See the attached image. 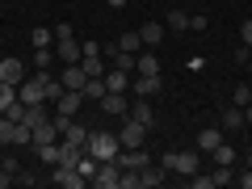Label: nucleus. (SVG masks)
Listing matches in <instances>:
<instances>
[{
  "label": "nucleus",
  "instance_id": "f257e3e1",
  "mask_svg": "<svg viewBox=\"0 0 252 189\" xmlns=\"http://www.w3.org/2000/svg\"><path fill=\"white\" fill-rule=\"evenodd\" d=\"M84 152H89L93 160H118V152H122V139L109 135V130H89V143H84Z\"/></svg>",
  "mask_w": 252,
  "mask_h": 189
},
{
  "label": "nucleus",
  "instance_id": "f03ea898",
  "mask_svg": "<svg viewBox=\"0 0 252 189\" xmlns=\"http://www.w3.org/2000/svg\"><path fill=\"white\" fill-rule=\"evenodd\" d=\"M160 164H164L168 172H181V177H193V172L202 168V160H198V147H193V152H168Z\"/></svg>",
  "mask_w": 252,
  "mask_h": 189
},
{
  "label": "nucleus",
  "instance_id": "7ed1b4c3",
  "mask_svg": "<svg viewBox=\"0 0 252 189\" xmlns=\"http://www.w3.org/2000/svg\"><path fill=\"white\" fill-rule=\"evenodd\" d=\"M118 181H122V164H118V160H101V164H97V177H93L89 185H97V189H118Z\"/></svg>",
  "mask_w": 252,
  "mask_h": 189
},
{
  "label": "nucleus",
  "instance_id": "20e7f679",
  "mask_svg": "<svg viewBox=\"0 0 252 189\" xmlns=\"http://www.w3.org/2000/svg\"><path fill=\"white\" fill-rule=\"evenodd\" d=\"M118 139H122V147H143V143H147V126L135 122V118H122V130H118Z\"/></svg>",
  "mask_w": 252,
  "mask_h": 189
},
{
  "label": "nucleus",
  "instance_id": "39448f33",
  "mask_svg": "<svg viewBox=\"0 0 252 189\" xmlns=\"http://www.w3.org/2000/svg\"><path fill=\"white\" fill-rule=\"evenodd\" d=\"M26 76H30V72H26V63H21L17 55H4V59H0V80H4V84H13V89H17Z\"/></svg>",
  "mask_w": 252,
  "mask_h": 189
},
{
  "label": "nucleus",
  "instance_id": "423d86ee",
  "mask_svg": "<svg viewBox=\"0 0 252 189\" xmlns=\"http://www.w3.org/2000/svg\"><path fill=\"white\" fill-rule=\"evenodd\" d=\"M17 101H26V105H42V101H46L42 80H38V76H26V80L17 84Z\"/></svg>",
  "mask_w": 252,
  "mask_h": 189
},
{
  "label": "nucleus",
  "instance_id": "0eeeda50",
  "mask_svg": "<svg viewBox=\"0 0 252 189\" xmlns=\"http://www.w3.org/2000/svg\"><path fill=\"white\" fill-rule=\"evenodd\" d=\"M55 185H63V189H84L89 181H84L80 168H72V164H55Z\"/></svg>",
  "mask_w": 252,
  "mask_h": 189
},
{
  "label": "nucleus",
  "instance_id": "6e6552de",
  "mask_svg": "<svg viewBox=\"0 0 252 189\" xmlns=\"http://www.w3.org/2000/svg\"><path fill=\"white\" fill-rule=\"evenodd\" d=\"M59 80H63V89H76V93H84V84H89V76H84V67H80V63H63Z\"/></svg>",
  "mask_w": 252,
  "mask_h": 189
},
{
  "label": "nucleus",
  "instance_id": "1a4fd4ad",
  "mask_svg": "<svg viewBox=\"0 0 252 189\" xmlns=\"http://www.w3.org/2000/svg\"><path fill=\"white\" fill-rule=\"evenodd\" d=\"M126 118H135V122H143L147 130L156 126V109L147 105V97H135V101H130V109H126Z\"/></svg>",
  "mask_w": 252,
  "mask_h": 189
},
{
  "label": "nucleus",
  "instance_id": "9d476101",
  "mask_svg": "<svg viewBox=\"0 0 252 189\" xmlns=\"http://www.w3.org/2000/svg\"><path fill=\"white\" fill-rule=\"evenodd\" d=\"M55 105H59V114H63V118H76V114H80V105H84V93L63 89V97L55 101Z\"/></svg>",
  "mask_w": 252,
  "mask_h": 189
},
{
  "label": "nucleus",
  "instance_id": "9b49d317",
  "mask_svg": "<svg viewBox=\"0 0 252 189\" xmlns=\"http://www.w3.org/2000/svg\"><path fill=\"white\" fill-rule=\"evenodd\" d=\"M164 177H168V168H164V164H147V168H139V189L164 185Z\"/></svg>",
  "mask_w": 252,
  "mask_h": 189
},
{
  "label": "nucleus",
  "instance_id": "f8f14e48",
  "mask_svg": "<svg viewBox=\"0 0 252 189\" xmlns=\"http://www.w3.org/2000/svg\"><path fill=\"white\" fill-rule=\"evenodd\" d=\"M193 143H198V152H215L219 143H223V130H219V126H206V130H198V139H193Z\"/></svg>",
  "mask_w": 252,
  "mask_h": 189
},
{
  "label": "nucleus",
  "instance_id": "ddd939ff",
  "mask_svg": "<svg viewBox=\"0 0 252 189\" xmlns=\"http://www.w3.org/2000/svg\"><path fill=\"white\" fill-rule=\"evenodd\" d=\"M135 76H160V55H152V51L135 55Z\"/></svg>",
  "mask_w": 252,
  "mask_h": 189
},
{
  "label": "nucleus",
  "instance_id": "4468645a",
  "mask_svg": "<svg viewBox=\"0 0 252 189\" xmlns=\"http://www.w3.org/2000/svg\"><path fill=\"white\" fill-rule=\"evenodd\" d=\"M126 93H105L101 97V114H118V118H126Z\"/></svg>",
  "mask_w": 252,
  "mask_h": 189
},
{
  "label": "nucleus",
  "instance_id": "2eb2a0df",
  "mask_svg": "<svg viewBox=\"0 0 252 189\" xmlns=\"http://www.w3.org/2000/svg\"><path fill=\"white\" fill-rule=\"evenodd\" d=\"M130 89H135V97H152V93L164 89L160 76H139V80H130Z\"/></svg>",
  "mask_w": 252,
  "mask_h": 189
},
{
  "label": "nucleus",
  "instance_id": "dca6fc26",
  "mask_svg": "<svg viewBox=\"0 0 252 189\" xmlns=\"http://www.w3.org/2000/svg\"><path fill=\"white\" fill-rule=\"evenodd\" d=\"M59 59L63 63H80L84 59V46L76 42V38H63V42H59Z\"/></svg>",
  "mask_w": 252,
  "mask_h": 189
},
{
  "label": "nucleus",
  "instance_id": "f3484780",
  "mask_svg": "<svg viewBox=\"0 0 252 189\" xmlns=\"http://www.w3.org/2000/svg\"><path fill=\"white\" fill-rule=\"evenodd\" d=\"M139 38H143V46H160V42H164V30H160V21H147V26L139 30Z\"/></svg>",
  "mask_w": 252,
  "mask_h": 189
},
{
  "label": "nucleus",
  "instance_id": "a211bd4d",
  "mask_svg": "<svg viewBox=\"0 0 252 189\" xmlns=\"http://www.w3.org/2000/svg\"><path fill=\"white\" fill-rule=\"evenodd\" d=\"M164 26H168L172 34H181V30H189V13H185V9H168V17H164Z\"/></svg>",
  "mask_w": 252,
  "mask_h": 189
},
{
  "label": "nucleus",
  "instance_id": "6ab92c4d",
  "mask_svg": "<svg viewBox=\"0 0 252 189\" xmlns=\"http://www.w3.org/2000/svg\"><path fill=\"white\" fill-rule=\"evenodd\" d=\"M63 143H80V147H84V143H89V130L72 118V122H67V130H63Z\"/></svg>",
  "mask_w": 252,
  "mask_h": 189
},
{
  "label": "nucleus",
  "instance_id": "aec40b11",
  "mask_svg": "<svg viewBox=\"0 0 252 189\" xmlns=\"http://www.w3.org/2000/svg\"><path fill=\"white\" fill-rule=\"evenodd\" d=\"M126 76H130V72H118V67H109V72H105V89H109V93H126V84H130Z\"/></svg>",
  "mask_w": 252,
  "mask_h": 189
},
{
  "label": "nucleus",
  "instance_id": "412c9836",
  "mask_svg": "<svg viewBox=\"0 0 252 189\" xmlns=\"http://www.w3.org/2000/svg\"><path fill=\"white\" fill-rule=\"evenodd\" d=\"M105 76H93V80L89 84H84V101H101V97H105Z\"/></svg>",
  "mask_w": 252,
  "mask_h": 189
},
{
  "label": "nucleus",
  "instance_id": "4be33fe9",
  "mask_svg": "<svg viewBox=\"0 0 252 189\" xmlns=\"http://www.w3.org/2000/svg\"><path fill=\"white\" fill-rule=\"evenodd\" d=\"M46 118H51V109H46V101H42V105H26V118H21V122H30V126H42Z\"/></svg>",
  "mask_w": 252,
  "mask_h": 189
},
{
  "label": "nucleus",
  "instance_id": "5701e85b",
  "mask_svg": "<svg viewBox=\"0 0 252 189\" xmlns=\"http://www.w3.org/2000/svg\"><path fill=\"white\" fill-rule=\"evenodd\" d=\"M30 42H34V51H38V46H55V30L34 26V30H30Z\"/></svg>",
  "mask_w": 252,
  "mask_h": 189
},
{
  "label": "nucleus",
  "instance_id": "b1692460",
  "mask_svg": "<svg viewBox=\"0 0 252 189\" xmlns=\"http://www.w3.org/2000/svg\"><path fill=\"white\" fill-rule=\"evenodd\" d=\"M80 67H84V76H89V80H93V76H105V63H101V55H84Z\"/></svg>",
  "mask_w": 252,
  "mask_h": 189
},
{
  "label": "nucleus",
  "instance_id": "393cba45",
  "mask_svg": "<svg viewBox=\"0 0 252 189\" xmlns=\"http://www.w3.org/2000/svg\"><path fill=\"white\" fill-rule=\"evenodd\" d=\"M55 139H59V130H55L51 118H46L42 126H34V143H55Z\"/></svg>",
  "mask_w": 252,
  "mask_h": 189
},
{
  "label": "nucleus",
  "instance_id": "a878e982",
  "mask_svg": "<svg viewBox=\"0 0 252 189\" xmlns=\"http://www.w3.org/2000/svg\"><path fill=\"white\" fill-rule=\"evenodd\" d=\"M240 126H244V109L240 105L223 109V130H240Z\"/></svg>",
  "mask_w": 252,
  "mask_h": 189
},
{
  "label": "nucleus",
  "instance_id": "bb28decb",
  "mask_svg": "<svg viewBox=\"0 0 252 189\" xmlns=\"http://www.w3.org/2000/svg\"><path fill=\"white\" fill-rule=\"evenodd\" d=\"M114 46H118V51H130V55H139V51H143V38H139V34H122Z\"/></svg>",
  "mask_w": 252,
  "mask_h": 189
},
{
  "label": "nucleus",
  "instance_id": "cd10ccee",
  "mask_svg": "<svg viewBox=\"0 0 252 189\" xmlns=\"http://www.w3.org/2000/svg\"><path fill=\"white\" fill-rule=\"evenodd\" d=\"M46 67H55V55H51V46H38L34 51V72H46Z\"/></svg>",
  "mask_w": 252,
  "mask_h": 189
},
{
  "label": "nucleus",
  "instance_id": "c85d7f7f",
  "mask_svg": "<svg viewBox=\"0 0 252 189\" xmlns=\"http://www.w3.org/2000/svg\"><path fill=\"white\" fill-rule=\"evenodd\" d=\"M34 152H38L42 164H59V147H55V143H34Z\"/></svg>",
  "mask_w": 252,
  "mask_h": 189
},
{
  "label": "nucleus",
  "instance_id": "c756f323",
  "mask_svg": "<svg viewBox=\"0 0 252 189\" xmlns=\"http://www.w3.org/2000/svg\"><path fill=\"white\" fill-rule=\"evenodd\" d=\"M210 156H215L219 164H227V168H231V164H235V147L227 143V139H223V143H219V147H215V152H210Z\"/></svg>",
  "mask_w": 252,
  "mask_h": 189
},
{
  "label": "nucleus",
  "instance_id": "7c9ffc66",
  "mask_svg": "<svg viewBox=\"0 0 252 189\" xmlns=\"http://www.w3.org/2000/svg\"><path fill=\"white\" fill-rule=\"evenodd\" d=\"M114 67H118V72H135V55H130V51H118V46H114Z\"/></svg>",
  "mask_w": 252,
  "mask_h": 189
},
{
  "label": "nucleus",
  "instance_id": "2f4dec72",
  "mask_svg": "<svg viewBox=\"0 0 252 189\" xmlns=\"http://www.w3.org/2000/svg\"><path fill=\"white\" fill-rule=\"evenodd\" d=\"M97 164H101V160H93V156L84 152V156H80V164H76V168H80V177H84V181H93V177H97Z\"/></svg>",
  "mask_w": 252,
  "mask_h": 189
},
{
  "label": "nucleus",
  "instance_id": "473e14b6",
  "mask_svg": "<svg viewBox=\"0 0 252 189\" xmlns=\"http://www.w3.org/2000/svg\"><path fill=\"white\" fill-rule=\"evenodd\" d=\"M13 101H17V89H13V84H4V80H0V114H4V109H9Z\"/></svg>",
  "mask_w": 252,
  "mask_h": 189
},
{
  "label": "nucleus",
  "instance_id": "72a5a7b5",
  "mask_svg": "<svg viewBox=\"0 0 252 189\" xmlns=\"http://www.w3.org/2000/svg\"><path fill=\"white\" fill-rule=\"evenodd\" d=\"M13 126H17L13 118H4V114H0V143H13Z\"/></svg>",
  "mask_w": 252,
  "mask_h": 189
},
{
  "label": "nucleus",
  "instance_id": "f704fd0d",
  "mask_svg": "<svg viewBox=\"0 0 252 189\" xmlns=\"http://www.w3.org/2000/svg\"><path fill=\"white\" fill-rule=\"evenodd\" d=\"M248 101H252V89H248V84H240V89H235V97H231V105H248Z\"/></svg>",
  "mask_w": 252,
  "mask_h": 189
},
{
  "label": "nucleus",
  "instance_id": "c9c22d12",
  "mask_svg": "<svg viewBox=\"0 0 252 189\" xmlns=\"http://www.w3.org/2000/svg\"><path fill=\"white\" fill-rule=\"evenodd\" d=\"M206 26H210V17H206V13H193V17H189V30H193V34H202Z\"/></svg>",
  "mask_w": 252,
  "mask_h": 189
},
{
  "label": "nucleus",
  "instance_id": "e433bc0d",
  "mask_svg": "<svg viewBox=\"0 0 252 189\" xmlns=\"http://www.w3.org/2000/svg\"><path fill=\"white\" fill-rule=\"evenodd\" d=\"M235 67H252V46H240L235 51Z\"/></svg>",
  "mask_w": 252,
  "mask_h": 189
},
{
  "label": "nucleus",
  "instance_id": "4c0bfd02",
  "mask_svg": "<svg viewBox=\"0 0 252 189\" xmlns=\"http://www.w3.org/2000/svg\"><path fill=\"white\" fill-rule=\"evenodd\" d=\"M189 181H193V189H210V185H215V177H210V172H206V177H202V172H193Z\"/></svg>",
  "mask_w": 252,
  "mask_h": 189
},
{
  "label": "nucleus",
  "instance_id": "58836bf2",
  "mask_svg": "<svg viewBox=\"0 0 252 189\" xmlns=\"http://www.w3.org/2000/svg\"><path fill=\"white\" fill-rule=\"evenodd\" d=\"M240 42H244V46H252V17L240 26Z\"/></svg>",
  "mask_w": 252,
  "mask_h": 189
},
{
  "label": "nucleus",
  "instance_id": "ea45409f",
  "mask_svg": "<svg viewBox=\"0 0 252 189\" xmlns=\"http://www.w3.org/2000/svg\"><path fill=\"white\" fill-rule=\"evenodd\" d=\"M63 38H72V26H67V21H59V26H55V42H63Z\"/></svg>",
  "mask_w": 252,
  "mask_h": 189
},
{
  "label": "nucleus",
  "instance_id": "a19ab883",
  "mask_svg": "<svg viewBox=\"0 0 252 189\" xmlns=\"http://www.w3.org/2000/svg\"><path fill=\"white\" fill-rule=\"evenodd\" d=\"M0 168H4V172H13V181H17V172H21V164H17V160H13V156H9V160L0 164Z\"/></svg>",
  "mask_w": 252,
  "mask_h": 189
},
{
  "label": "nucleus",
  "instance_id": "79ce46f5",
  "mask_svg": "<svg viewBox=\"0 0 252 189\" xmlns=\"http://www.w3.org/2000/svg\"><path fill=\"white\" fill-rule=\"evenodd\" d=\"M4 185H13V172H4V168H0V189H4Z\"/></svg>",
  "mask_w": 252,
  "mask_h": 189
},
{
  "label": "nucleus",
  "instance_id": "37998d69",
  "mask_svg": "<svg viewBox=\"0 0 252 189\" xmlns=\"http://www.w3.org/2000/svg\"><path fill=\"white\" fill-rule=\"evenodd\" d=\"M244 126H252V101L244 105Z\"/></svg>",
  "mask_w": 252,
  "mask_h": 189
},
{
  "label": "nucleus",
  "instance_id": "c03bdc74",
  "mask_svg": "<svg viewBox=\"0 0 252 189\" xmlns=\"http://www.w3.org/2000/svg\"><path fill=\"white\" fill-rule=\"evenodd\" d=\"M240 185H244V189H252V168H248V172L240 177Z\"/></svg>",
  "mask_w": 252,
  "mask_h": 189
},
{
  "label": "nucleus",
  "instance_id": "a18cd8bd",
  "mask_svg": "<svg viewBox=\"0 0 252 189\" xmlns=\"http://www.w3.org/2000/svg\"><path fill=\"white\" fill-rule=\"evenodd\" d=\"M109 4H114V9H122V4H126V0H109Z\"/></svg>",
  "mask_w": 252,
  "mask_h": 189
},
{
  "label": "nucleus",
  "instance_id": "49530a36",
  "mask_svg": "<svg viewBox=\"0 0 252 189\" xmlns=\"http://www.w3.org/2000/svg\"><path fill=\"white\" fill-rule=\"evenodd\" d=\"M248 168H252V152H248Z\"/></svg>",
  "mask_w": 252,
  "mask_h": 189
},
{
  "label": "nucleus",
  "instance_id": "de8ad7c7",
  "mask_svg": "<svg viewBox=\"0 0 252 189\" xmlns=\"http://www.w3.org/2000/svg\"><path fill=\"white\" fill-rule=\"evenodd\" d=\"M248 89H252V84H248Z\"/></svg>",
  "mask_w": 252,
  "mask_h": 189
}]
</instances>
